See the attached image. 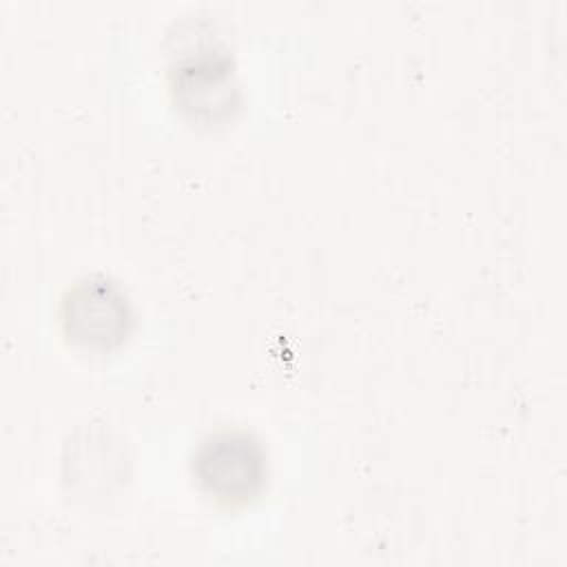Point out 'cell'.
Returning a JSON list of instances; mask_svg holds the SVG:
<instances>
[{"instance_id":"7a4b0ae2","label":"cell","mask_w":567,"mask_h":567,"mask_svg":"<svg viewBox=\"0 0 567 567\" xmlns=\"http://www.w3.org/2000/svg\"><path fill=\"white\" fill-rule=\"evenodd\" d=\"M131 315L126 299L106 281L78 284L64 301L66 332L89 346H109L126 334Z\"/></svg>"},{"instance_id":"6da1fadb","label":"cell","mask_w":567,"mask_h":567,"mask_svg":"<svg viewBox=\"0 0 567 567\" xmlns=\"http://www.w3.org/2000/svg\"><path fill=\"white\" fill-rule=\"evenodd\" d=\"M195 474L206 492L224 501H246L266 478L261 445L246 432L224 430L210 434L195 454Z\"/></svg>"}]
</instances>
